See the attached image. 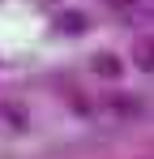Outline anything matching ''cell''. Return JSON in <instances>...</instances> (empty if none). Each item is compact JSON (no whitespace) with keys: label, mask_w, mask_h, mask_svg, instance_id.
<instances>
[{"label":"cell","mask_w":154,"mask_h":159,"mask_svg":"<svg viewBox=\"0 0 154 159\" xmlns=\"http://www.w3.org/2000/svg\"><path fill=\"white\" fill-rule=\"evenodd\" d=\"M133 60H137L141 73H150V69H154V43H150V34H141V39L133 43Z\"/></svg>","instance_id":"5b68a950"},{"label":"cell","mask_w":154,"mask_h":159,"mask_svg":"<svg viewBox=\"0 0 154 159\" xmlns=\"http://www.w3.org/2000/svg\"><path fill=\"white\" fill-rule=\"evenodd\" d=\"M133 4H137V0H107L111 13H133Z\"/></svg>","instance_id":"8992f818"},{"label":"cell","mask_w":154,"mask_h":159,"mask_svg":"<svg viewBox=\"0 0 154 159\" xmlns=\"http://www.w3.org/2000/svg\"><path fill=\"white\" fill-rule=\"evenodd\" d=\"M90 73L103 78V82H120L124 78V60H120L116 52H94L90 56Z\"/></svg>","instance_id":"3957f363"},{"label":"cell","mask_w":154,"mask_h":159,"mask_svg":"<svg viewBox=\"0 0 154 159\" xmlns=\"http://www.w3.org/2000/svg\"><path fill=\"white\" fill-rule=\"evenodd\" d=\"M30 112L22 99H0V133H26Z\"/></svg>","instance_id":"6da1fadb"},{"label":"cell","mask_w":154,"mask_h":159,"mask_svg":"<svg viewBox=\"0 0 154 159\" xmlns=\"http://www.w3.org/2000/svg\"><path fill=\"white\" fill-rule=\"evenodd\" d=\"M103 107H107L116 120H137V116H146V99H141V95H111Z\"/></svg>","instance_id":"7a4b0ae2"},{"label":"cell","mask_w":154,"mask_h":159,"mask_svg":"<svg viewBox=\"0 0 154 159\" xmlns=\"http://www.w3.org/2000/svg\"><path fill=\"white\" fill-rule=\"evenodd\" d=\"M86 26H90V22H86L81 9H60V13H56V34H81Z\"/></svg>","instance_id":"277c9868"}]
</instances>
